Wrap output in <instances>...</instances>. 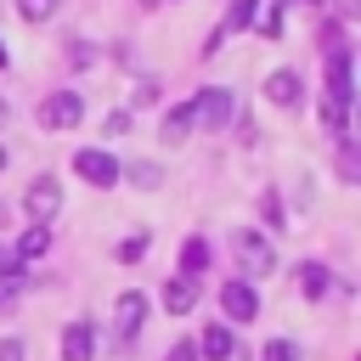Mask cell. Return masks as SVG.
<instances>
[{
    "label": "cell",
    "instance_id": "6da1fadb",
    "mask_svg": "<svg viewBox=\"0 0 361 361\" xmlns=\"http://www.w3.org/2000/svg\"><path fill=\"white\" fill-rule=\"evenodd\" d=\"M192 107V124H203V130H226L231 118H237V96L231 90H220V85H209L197 102H186Z\"/></svg>",
    "mask_w": 361,
    "mask_h": 361
},
{
    "label": "cell",
    "instance_id": "7a4b0ae2",
    "mask_svg": "<svg viewBox=\"0 0 361 361\" xmlns=\"http://www.w3.org/2000/svg\"><path fill=\"white\" fill-rule=\"evenodd\" d=\"M124 164L113 158V152H102V147H85V152H73V175L85 180V186H118L124 175H118Z\"/></svg>",
    "mask_w": 361,
    "mask_h": 361
},
{
    "label": "cell",
    "instance_id": "3957f363",
    "mask_svg": "<svg viewBox=\"0 0 361 361\" xmlns=\"http://www.w3.org/2000/svg\"><path fill=\"white\" fill-rule=\"evenodd\" d=\"M237 265H243V276H271L276 271V248L259 237V231H237Z\"/></svg>",
    "mask_w": 361,
    "mask_h": 361
},
{
    "label": "cell",
    "instance_id": "277c9868",
    "mask_svg": "<svg viewBox=\"0 0 361 361\" xmlns=\"http://www.w3.org/2000/svg\"><path fill=\"white\" fill-rule=\"evenodd\" d=\"M23 209L34 214V226H51V214L62 209V186H56V175H34L28 192H23Z\"/></svg>",
    "mask_w": 361,
    "mask_h": 361
},
{
    "label": "cell",
    "instance_id": "5b68a950",
    "mask_svg": "<svg viewBox=\"0 0 361 361\" xmlns=\"http://www.w3.org/2000/svg\"><path fill=\"white\" fill-rule=\"evenodd\" d=\"M79 118H85V102H79L73 90H56V96L39 102V124H45V130H73Z\"/></svg>",
    "mask_w": 361,
    "mask_h": 361
},
{
    "label": "cell",
    "instance_id": "8992f818",
    "mask_svg": "<svg viewBox=\"0 0 361 361\" xmlns=\"http://www.w3.org/2000/svg\"><path fill=\"white\" fill-rule=\"evenodd\" d=\"M141 322H147V299H141V293H118V310H113V333H118V344H135Z\"/></svg>",
    "mask_w": 361,
    "mask_h": 361
},
{
    "label": "cell",
    "instance_id": "52a82bcc",
    "mask_svg": "<svg viewBox=\"0 0 361 361\" xmlns=\"http://www.w3.org/2000/svg\"><path fill=\"white\" fill-rule=\"evenodd\" d=\"M220 310H226V322H254V316H259V293H254L248 282H226Z\"/></svg>",
    "mask_w": 361,
    "mask_h": 361
},
{
    "label": "cell",
    "instance_id": "ba28073f",
    "mask_svg": "<svg viewBox=\"0 0 361 361\" xmlns=\"http://www.w3.org/2000/svg\"><path fill=\"white\" fill-rule=\"evenodd\" d=\"M192 344H197V355H203V361H231V355H237V338H231V327H226V322L203 327Z\"/></svg>",
    "mask_w": 361,
    "mask_h": 361
},
{
    "label": "cell",
    "instance_id": "9c48e42d",
    "mask_svg": "<svg viewBox=\"0 0 361 361\" xmlns=\"http://www.w3.org/2000/svg\"><path fill=\"white\" fill-rule=\"evenodd\" d=\"M62 361H96V327L90 322H68L62 327Z\"/></svg>",
    "mask_w": 361,
    "mask_h": 361
},
{
    "label": "cell",
    "instance_id": "30bf717a",
    "mask_svg": "<svg viewBox=\"0 0 361 361\" xmlns=\"http://www.w3.org/2000/svg\"><path fill=\"white\" fill-rule=\"evenodd\" d=\"M265 96H271L276 107H299V102H305V85H299L293 68H276V73L265 79Z\"/></svg>",
    "mask_w": 361,
    "mask_h": 361
},
{
    "label": "cell",
    "instance_id": "8fae6325",
    "mask_svg": "<svg viewBox=\"0 0 361 361\" xmlns=\"http://www.w3.org/2000/svg\"><path fill=\"white\" fill-rule=\"evenodd\" d=\"M197 305V288H192V276H169V288H164V310L169 316H186Z\"/></svg>",
    "mask_w": 361,
    "mask_h": 361
},
{
    "label": "cell",
    "instance_id": "7c38bea8",
    "mask_svg": "<svg viewBox=\"0 0 361 361\" xmlns=\"http://www.w3.org/2000/svg\"><path fill=\"white\" fill-rule=\"evenodd\" d=\"M186 135H192V107L180 102V107H169V118H164V130H158V141H164V147H180Z\"/></svg>",
    "mask_w": 361,
    "mask_h": 361
},
{
    "label": "cell",
    "instance_id": "4fadbf2b",
    "mask_svg": "<svg viewBox=\"0 0 361 361\" xmlns=\"http://www.w3.org/2000/svg\"><path fill=\"white\" fill-rule=\"evenodd\" d=\"M248 28H259L265 39H276V34H282V0H254V17H248Z\"/></svg>",
    "mask_w": 361,
    "mask_h": 361
},
{
    "label": "cell",
    "instance_id": "5bb4252c",
    "mask_svg": "<svg viewBox=\"0 0 361 361\" xmlns=\"http://www.w3.org/2000/svg\"><path fill=\"white\" fill-rule=\"evenodd\" d=\"M51 254V226H28L17 243V259H45Z\"/></svg>",
    "mask_w": 361,
    "mask_h": 361
},
{
    "label": "cell",
    "instance_id": "9a60e30c",
    "mask_svg": "<svg viewBox=\"0 0 361 361\" xmlns=\"http://www.w3.org/2000/svg\"><path fill=\"white\" fill-rule=\"evenodd\" d=\"M327 288H333V276H327V265H305V271H299V293H305V299H322Z\"/></svg>",
    "mask_w": 361,
    "mask_h": 361
},
{
    "label": "cell",
    "instance_id": "2e32d148",
    "mask_svg": "<svg viewBox=\"0 0 361 361\" xmlns=\"http://www.w3.org/2000/svg\"><path fill=\"white\" fill-rule=\"evenodd\" d=\"M203 265H209V243H203V237H192V243L180 248V271H186V276H197ZM180 271H175V276H180Z\"/></svg>",
    "mask_w": 361,
    "mask_h": 361
},
{
    "label": "cell",
    "instance_id": "e0dca14e",
    "mask_svg": "<svg viewBox=\"0 0 361 361\" xmlns=\"http://www.w3.org/2000/svg\"><path fill=\"white\" fill-rule=\"evenodd\" d=\"M322 124H327L333 135H344V124H350V102H333V96H327V107H322Z\"/></svg>",
    "mask_w": 361,
    "mask_h": 361
},
{
    "label": "cell",
    "instance_id": "ac0fdd59",
    "mask_svg": "<svg viewBox=\"0 0 361 361\" xmlns=\"http://www.w3.org/2000/svg\"><path fill=\"white\" fill-rule=\"evenodd\" d=\"M113 254H118V259H124V265H135V259H141V254H147V231H135V237H124V243H118V248H113Z\"/></svg>",
    "mask_w": 361,
    "mask_h": 361
},
{
    "label": "cell",
    "instance_id": "d6986e66",
    "mask_svg": "<svg viewBox=\"0 0 361 361\" xmlns=\"http://www.w3.org/2000/svg\"><path fill=\"white\" fill-rule=\"evenodd\" d=\"M17 11L28 23H45V17H56V0H17Z\"/></svg>",
    "mask_w": 361,
    "mask_h": 361
},
{
    "label": "cell",
    "instance_id": "ffe728a7",
    "mask_svg": "<svg viewBox=\"0 0 361 361\" xmlns=\"http://www.w3.org/2000/svg\"><path fill=\"white\" fill-rule=\"evenodd\" d=\"M265 361H299L293 338H265Z\"/></svg>",
    "mask_w": 361,
    "mask_h": 361
},
{
    "label": "cell",
    "instance_id": "44dd1931",
    "mask_svg": "<svg viewBox=\"0 0 361 361\" xmlns=\"http://www.w3.org/2000/svg\"><path fill=\"white\" fill-rule=\"evenodd\" d=\"M118 175H130L135 186H158V180H164V175H158L152 164H130V169H118Z\"/></svg>",
    "mask_w": 361,
    "mask_h": 361
},
{
    "label": "cell",
    "instance_id": "7402d4cb",
    "mask_svg": "<svg viewBox=\"0 0 361 361\" xmlns=\"http://www.w3.org/2000/svg\"><path fill=\"white\" fill-rule=\"evenodd\" d=\"M17 271H23L17 248H6V243H0V282H17Z\"/></svg>",
    "mask_w": 361,
    "mask_h": 361
},
{
    "label": "cell",
    "instance_id": "603a6c76",
    "mask_svg": "<svg viewBox=\"0 0 361 361\" xmlns=\"http://www.w3.org/2000/svg\"><path fill=\"white\" fill-rule=\"evenodd\" d=\"M338 175H344V180H355V175H361V164H355V147H350V141L338 147Z\"/></svg>",
    "mask_w": 361,
    "mask_h": 361
},
{
    "label": "cell",
    "instance_id": "cb8c5ba5",
    "mask_svg": "<svg viewBox=\"0 0 361 361\" xmlns=\"http://www.w3.org/2000/svg\"><path fill=\"white\" fill-rule=\"evenodd\" d=\"M248 17H254V0H231V23L226 28H248Z\"/></svg>",
    "mask_w": 361,
    "mask_h": 361
},
{
    "label": "cell",
    "instance_id": "d4e9b609",
    "mask_svg": "<svg viewBox=\"0 0 361 361\" xmlns=\"http://www.w3.org/2000/svg\"><path fill=\"white\" fill-rule=\"evenodd\" d=\"M164 361H197V344H192V338H180V344H175Z\"/></svg>",
    "mask_w": 361,
    "mask_h": 361
},
{
    "label": "cell",
    "instance_id": "484cf974",
    "mask_svg": "<svg viewBox=\"0 0 361 361\" xmlns=\"http://www.w3.org/2000/svg\"><path fill=\"white\" fill-rule=\"evenodd\" d=\"M0 361H23V350H17L11 338H6V344H0Z\"/></svg>",
    "mask_w": 361,
    "mask_h": 361
},
{
    "label": "cell",
    "instance_id": "4316f807",
    "mask_svg": "<svg viewBox=\"0 0 361 361\" xmlns=\"http://www.w3.org/2000/svg\"><path fill=\"white\" fill-rule=\"evenodd\" d=\"M11 293H17V282H0V310H11Z\"/></svg>",
    "mask_w": 361,
    "mask_h": 361
},
{
    "label": "cell",
    "instance_id": "83f0119b",
    "mask_svg": "<svg viewBox=\"0 0 361 361\" xmlns=\"http://www.w3.org/2000/svg\"><path fill=\"white\" fill-rule=\"evenodd\" d=\"M6 118H11V107H6V102H0V130H6Z\"/></svg>",
    "mask_w": 361,
    "mask_h": 361
},
{
    "label": "cell",
    "instance_id": "f1b7e54d",
    "mask_svg": "<svg viewBox=\"0 0 361 361\" xmlns=\"http://www.w3.org/2000/svg\"><path fill=\"white\" fill-rule=\"evenodd\" d=\"M6 164H11V152H6V147H0V175H6Z\"/></svg>",
    "mask_w": 361,
    "mask_h": 361
}]
</instances>
